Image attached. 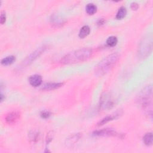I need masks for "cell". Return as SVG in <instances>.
<instances>
[{
  "label": "cell",
  "instance_id": "cell-1",
  "mask_svg": "<svg viewBox=\"0 0 153 153\" xmlns=\"http://www.w3.org/2000/svg\"><path fill=\"white\" fill-rule=\"evenodd\" d=\"M93 53V50L90 48L84 47L72 51L61 59V63L65 65L78 63L87 60L90 57Z\"/></svg>",
  "mask_w": 153,
  "mask_h": 153
},
{
  "label": "cell",
  "instance_id": "cell-2",
  "mask_svg": "<svg viewBox=\"0 0 153 153\" xmlns=\"http://www.w3.org/2000/svg\"><path fill=\"white\" fill-rule=\"evenodd\" d=\"M120 56L117 53H112L100 60L95 66L94 74L101 76L110 71L118 60Z\"/></svg>",
  "mask_w": 153,
  "mask_h": 153
},
{
  "label": "cell",
  "instance_id": "cell-3",
  "mask_svg": "<svg viewBox=\"0 0 153 153\" xmlns=\"http://www.w3.org/2000/svg\"><path fill=\"white\" fill-rule=\"evenodd\" d=\"M152 88L151 85H149L143 88L137 96V101L141 104L143 108L149 114V110L152 112Z\"/></svg>",
  "mask_w": 153,
  "mask_h": 153
},
{
  "label": "cell",
  "instance_id": "cell-4",
  "mask_svg": "<svg viewBox=\"0 0 153 153\" xmlns=\"http://www.w3.org/2000/svg\"><path fill=\"white\" fill-rule=\"evenodd\" d=\"M115 99L109 93H104L100 97L99 108L101 111H107L112 109L115 104Z\"/></svg>",
  "mask_w": 153,
  "mask_h": 153
},
{
  "label": "cell",
  "instance_id": "cell-5",
  "mask_svg": "<svg viewBox=\"0 0 153 153\" xmlns=\"http://www.w3.org/2000/svg\"><path fill=\"white\" fill-rule=\"evenodd\" d=\"M152 41L151 37H147L143 39L138 48V54L142 58H146L152 52Z\"/></svg>",
  "mask_w": 153,
  "mask_h": 153
},
{
  "label": "cell",
  "instance_id": "cell-6",
  "mask_svg": "<svg viewBox=\"0 0 153 153\" xmlns=\"http://www.w3.org/2000/svg\"><path fill=\"white\" fill-rule=\"evenodd\" d=\"M47 47L45 45H42L36 50H35L34 51L31 53L26 57V59L22 62V64L20 65V68H24V66H26L30 63H31L33 61L36 60L38 57L41 56V54L44 52V51L46 50Z\"/></svg>",
  "mask_w": 153,
  "mask_h": 153
},
{
  "label": "cell",
  "instance_id": "cell-7",
  "mask_svg": "<svg viewBox=\"0 0 153 153\" xmlns=\"http://www.w3.org/2000/svg\"><path fill=\"white\" fill-rule=\"evenodd\" d=\"M92 135L96 137H123V134L119 133L117 131L112 128H103L101 130H95L93 132Z\"/></svg>",
  "mask_w": 153,
  "mask_h": 153
},
{
  "label": "cell",
  "instance_id": "cell-8",
  "mask_svg": "<svg viewBox=\"0 0 153 153\" xmlns=\"http://www.w3.org/2000/svg\"><path fill=\"white\" fill-rule=\"evenodd\" d=\"M122 114H123V110L118 109L115 112H114L111 114H109V115H106V117H105L104 118H103L100 121H99V123H97V126H103V125L106 124L107 123H108L109 121L116 120V119L118 118Z\"/></svg>",
  "mask_w": 153,
  "mask_h": 153
},
{
  "label": "cell",
  "instance_id": "cell-9",
  "mask_svg": "<svg viewBox=\"0 0 153 153\" xmlns=\"http://www.w3.org/2000/svg\"><path fill=\"white\" fill-rule=\"evenodd\" d=\"M65 19L57 13H53L50 18V24L54 27H60L65 23Z\"/></svg>",
  "mask_w": 153,
  "mask_h": 153
},
{
  "label": "cell",
  "instance_id": "cell-10",
  "mask_svg": "<svg viewBox=\"0 0 153 153\" xmlns=\"http://www.w3.org/2000/svg\"><path fill=\"white\" fill-rule=\"evenodd\" d=\"M21 113L18 111H13L8 113L5 118V122L8 124H13L17 122L20 118Z\"/></svg>",
  "mask_w": 153,
  "mask_h": 153
},
{
  "label": "cell",
  "instance_id": "cell-11",
  "mask_svg": "<svg viewBox=\"0 0 153 153\" xmlns=\"http://www.w3.org/2000/svg\"><path fill=\"white\" fill-rule=\"evenodd\" d=\"M81 133H74L68 136L65 140V145L68 147L74 146L81 137Z\"/></svg>",
  "mask_w": 153,
  "mask_h": 153
},
{
  "label": "cell",
  "instance_id": "cell-12",
  "mask_svg": "<svg viewBox=\"0 0 153 153\" xmlns=\"http://www.w3.org/2000/svg\"><path fill=\"white\" fill-rule=\"evenodd\" d=\"M63 85V83L62 82H48L44 84L41 89L43 91H51L57 89Z\"/></svg>",
  "mask_w": 153,
  "mask_h": 153
},
{
  "label": "cell",
  "instance_id": "cell-13",
  "mask_svg": "<svg viewBox=\"0 0 153 153\" xmlns=\"http://www.w3.org/2000/svg\"><path fill=\"white\" fill-rule=\"evenodd\" d=\"M42 76L38 74H34L29 76V82L33 87H38L42 83Z\"/></svg>",
  "mask_w": 153,
  "mask_h": 153
},
{
  "label": "cell",
  "instance_id": "cell-14",
  "mask_svg": "<svg viewBox=\"0 0 153 153\" xmlns=\"http://www.w3.org/2000/svg\"><path fill=\"white\" fill-rule=\"evenodd\" d=\"M90 32V28L87 25H85V26H83L79 32V37L80 38H84L85 37H86L87 36H88L89 35Z\"/></svg>",
  "mask_w": 153,
  "mask_h": 153
},
{
  "label": "cell",
  "instance_id": "cell-15",
  "mask_svg": "<svg viewBox=\"0 0 153 153\" xmlns=\"http://www.w3.org/2000/svg\"><path fill=\"white\" fill-rule=\"evenodd\" d=\"M152 140H153V137H152V133L151 132L146 133L143 137V142L144 144L146 145V146L152 145Z\"/></svg>",
  "mask_w": 153,
  "mask_h": 153
},
{
  "label": "cell",
  "instance_id": "cell-16",
  "mask_svg": "<svg viewBox=\"0 0 153 153\" xmlns=\"http://www.w3.org/2000/svg\"><path fill=\"white\" fill-rule=\"evenodd\" d=\"M39 137V132L36 130H31L29 134V138L30 140L33 143L36 142Z\"/></svg>",
  "mask_w": 153,
  "mask_h": 153
},
{
  "label": "cell",
  "instance_id": "cell-17",
  "mask_svg": "<svg viewBox=\"0 0 153 153\" xmlns=\"http://www.w3.org/2000/svg\"><path fill=\"white\" fill-rule=\"evenodd\" d=\"M16 60V57L11 55L3 58L1 60V64L4 66H8L12 64Z\"/></svg>",
  "mask_w": 153,
  "mask_h": 153
},
{
  "label": "cell",
  "instance_id": "cell-18",
  "mask_svg": "<svg viewBox=\"0 0 153 153\" xmlns=\"http://www.w3.org/2000/svg\"><path fill=\"white\" fill-rule=\"evenodd\" d=\"M85 11L89 15H93L97 11V7L93 3H89L85 7Z\"/></svg>",
  "mask_w": 153,
  "mask_h": 153
},
{
  "label": "cell",
  "instance_id": "cell-19",
  "mask_svg": "<svg viewBox=\"0 0 153 153\" xmlns=\"http://www.w3.org/2000/svg\"><path fill=\"white\" fill-rule=\"evenodd\" d=\"M126 14H127V10L126 7H121L117 11V13L116 14V19L118 20H121L126 16Z\"/></svg>",
  "mask_w": 153,
  "mask_h": 153
},
{
  "label": "cell",
  "instance_id": "cell-20",
  "mask_svg": "<svg viewBox=\"0 0 153 153\" xmlns=\"http://www.w3.org/2000/svg\"><path fill=\"white\" fill-rule=\"evenodd\" d=\"M118 42V39L115 36H109L106 40V44L108 45L110 47H114L116 45Z\"/></svg>",
  "mask_w": 153,
  "mask_h": 153
},
{
  "label": "cell",
  "instance_id": "cell-21",
  "mask_svg": "<svg viewBox=\"0 0 153 153\" xmlns=\"http://www.w3.org/2000/svg\"><path fill=\"white\" fill-rule=\"evenodd\" d=\"M50 115H51L50 112L48 111H47V110L42 111L40 113L41 117L42 118H44V119H47V118H49Z\"/></svg>",
  "mask_w": 153,
  "mask_h": 153
},
{
  "label": "cell",
  "instance_id": "cell-22",
  "mask_svg": "<svg viewBox=\"0 0 153 153\" xmlns=\"http://www.w3.org/2000/svg\"><path fill=\"white\" fill-rule=\"evenodd\" d=\"M54 136V133L53 131H50V132H48L47 133V137H46V144L48 145L49 144L50 142H51V141L53 140Z\"/></svg>",
  "mask_w": 153,
  "mask_h": 153
},
{
  "label": "cell",
  "instance_id": "cell-23",
  "mask_svg": "<svg viewBox=\"0 0 153 153\" xmlns=\"http://www.w3.org/2000/svg\"><path fill=\"white\" fill-rule=\"evenodd\" d=\"M6 20V14H5V12L4 11H2L1 13V20H0V22L1 24L3 25Z\"/></svg>",
  "mask_w": 153,
  "mask_h": 153
},
{
  "label": "cell",
  "instance_id": "cell-24",
  "mask_svg": "<svg viewBox=\"0 0 153 153\" xmlns=\"http://www.w3.org/2000/svg\"><path fill=\"white\" fill-rule=\"evenodd\" d=\"M130 8L133 10H136L138 9L139 8V4L136 2H133L132 3H131L130 4Z\"/></svg>",
  "mask_w": 153,
  "mask_h": 153
},
{
  "label": "cell",
  "instance_id": "cell-25",
  "mask_svg": "<svg viewBox=\"0 0 153 153\" xmlns=\"http://www.w3.org/2000/svg\"><path fill=\"white\" fill-rule=\"evenodd\" d=\"M105 23V20L103 19H99L98 22H97V24L99 25H103Z\"/></svg>",
  "mask_w": 153,
  "mask_h": 153
},
{
  "label": "cell",
  "instance_id": "cell-26",
  "mask_svg": "<svg viewBox=\"0 0 153 153\" xmlns=\"http://www.w3.org/2000/svg\"><path fill=\"white\" fill-rule=\"evenodd\" d=\"M3 100H4V95H3V94L1 93V102H2L3 101Z\"/></svg>",
  "mask_w": 153,
  "mask_h": 153
}]
</instances>
